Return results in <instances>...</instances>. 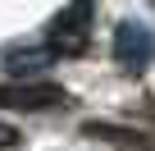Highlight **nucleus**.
Returning a JSON list of instances; mask_svg holds the SVG:
<instances>
[{"instance_id": "nucleus-6", "label": "nucleus", "mask_w": 155, "mask_h": 151, "mask_svg": "<svg viewBox=\"0 0 155 151\" xmlns=\"http://www.w3.org/2000/svg\"><path fill=\"white\" fill-rule=\"evenodd\" d=\"M18 142H23V133H18L14 124H0V151H14Z\"/></svg>"}, {"instance_id": "nucleus-5", "label": "nucleus", "mask_w": 155, "mask_h": 151, "mask_svg": "<svg viewBox=\"0 0 155 151\" xmlns=\"http://www.w3.org/2000/svg\"><path fill=\"white\" fill-rule=\"evenodd\" d=\"M82 133H87V137H101V142H110V146H119V151H155V137H150V133H141V128H119V124H82Z\"/></svg>"}, {"instance_id": "nucleus-3", "label": "nucleus", "mask_w": 155, "mask_h": 151, "mask_svg": "<svg viewBox=\"0 0 155 151\" xmlns=\"http://www.w3.org/2000/svg\"><path fill=\"white\" fill-rule=\"evenodd\" d=\"M150 55H155V32L146 28V23H119L114 28V60L123 64V69H146L150 64Z\"/></svg>"}, {"instance_id": "nucleus-2", "label": "nucleus", "mask_w": 155, "mask_h": 151, "mask_svg": "<svg viewBox=\"0 0 155 151\" xmlns=\"http://www.w3.org/2000/svg\"><path fill=\"white\" fill-rule=\"evenodd\" d=\"M0 105L5 110H55V105H68V92L59 83L28 78V83H5L0 87Z\"/></svg>"}, {"instance_id": "nucleus-4", "label": "nucleus", "mask_w": 155, "mask_h": 151, "mask_svg": "<svg viewBox=\"0 0 155 151\" xmlns=\"http://www.w3.org/2000/svg\"><path fill=\"white\" fill-rule=\"evenodd\" d=\"M55 60L59 55L50 46H18V50H5V73L18 78V83H28V78H37L41 69H50Z\"/></svg>"}, {"instance_id": "nucleus-1", "label": "nucleus", "mask_w": 155, "mask_h": 151, "mask_svg": "<svg viewBox=\"0 0 155 151\" xmlns=\"http://www.w3.org/2000/svg\"><path fill=\"white\" fill-rule=\"evenodd\" d=\"M91 19H96L91 0H68V5L50 19V28H46V46L55 55H82L87 41H91Z\"/></svg>"}]
</instances>
